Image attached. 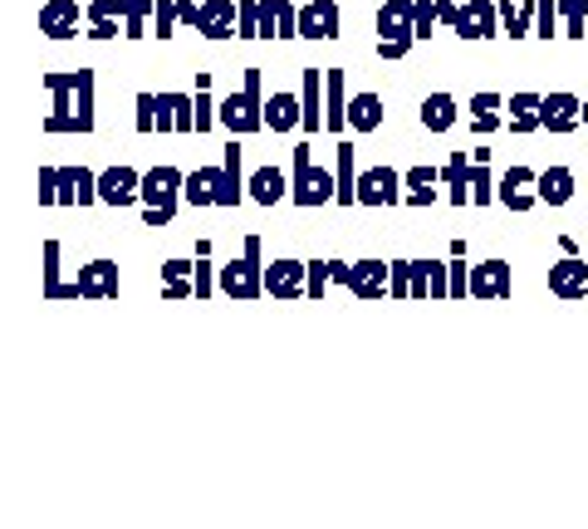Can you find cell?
Listing matches in <instances>:
<instances>
[{"mask_svg":"<svg viewBox=\"0 0 588 529\" xmlns=\"http://www.w3.org/2000/svg\"><path fill=\"white\" fill-rule=\"evenodd\" d=\"M186 201L192 206H235L241 201V152H225V167H196L186 176Z\"/></svg>","mask_w":588,"mask_h":529,"instance_id":"6da1fadb","label":"cell"},{"mask_svg":"<svg viewBox=\"0 0 588 529\" xmlns=\"http://www.w3.org/2000/svg\"><path fill=\"white\" fill-rule=\"evenodd\" d=\"M392 299H441L451 294V264L437 260H397L392 264Z\"/></svg>","mask_w":588,"mask_h":529,"instance_id":"7a4b0ae2","label":"cell"},{"mask_svg":"<svg viewBox=\"0 0 588 529\" xmlns=\"http://www.w3.org/2000/svg\"><path fill=\"white\" fill-rule=\"evenodd\" d=\"M176 196H186V176L176 167H152L143 176V201H147V225H167L176 211Z\"/></svg>","mask_w":588,"mask_h":529,"instance_id":"3957f363","label":"cell"},{"mask_svg":"<svg viewBox=\"0 0 588 529\" xmlns=\"http://www.w3.org/2000/svg\"><path fill=\"white\" fill-rule=\"evenodd\" d=\"M216 118H221V123L225 127H231V133H260V127H265V103H260V69H250V74H245V88H241V94H231V98H225V103H221V113H216Z\"/></svg>","mask_w":588,"mask_h":529,"instance_id":"277c9868","label":"cell"},{"mask_svg":"<svg viewBox=\"0 0 588 529\" xmlns=\"http://www.w3.org/2000/svg\"><path fill=\"white\" fill-rule=\"evenodd\" d=\"M378 54L382 59H402L412 45H417V25H412V0H388V5L378 10Z\"/></svg>","mask_w":588,"mask_h":529,"instance_id":"5b68a950","label":"cell"},{"mask_svg":"<svg viewBox=\"0 0 588 529\" xmlns=\"http://www.w3.org/2000/svg\"><path fill=\"white\" fill-rule=\"evenodd\" d=\"M294 201L299 206H323V201H339V182H333L323 167H314L309 147H294Z\"/></svg>","mask_w":588,"mask_h":529,"instance_id":"8992f818","label":"cell"},{"mask_svg":"<svg viewBox=\"0 0 588 529\" xmlns=\"http://www.w3.org/2000/svg\"><path fill=\"white\" fill-rule=\"evenodd\" d=\"M329 280L348 284L358 299H378V294H388V284H392V264H382V260H358V264L329 260Z\"/></svg>","mask_w":588,"mask_h":529,"instance_id":"52a82bcc","label":"cell"},{"mask_svg":"<svg viewBox=\"0 0 588 529\" xmlns=\"http://www.w3.org/2000/svg\"><path fill=\"white\" fill-rule=\"evenodd\" d=\"M221 290L225 294H235V299H255V294L265 290V270H260V241H245V250H241V260H231L221 270Z\"/></svg>","mask_w":588,"mask_h":529,"instance_id":"ba28073f","label":"cell"},{"mask_svg":"<svg viewBox=\"0 0 588 529\" xmlns=\"http://www.w3.org/2000/svg\"><path fill=\"white\" fill-rule=\"evenodd\" d=\"M495 20H500V10L490 5V0H470V5H451L446 25L456 29L461 39H490L495 35Z\"/></svg>","mask_w":588,"mask_h":529,"instance_id":"9c48e42d","label":"cell"},{"mask_svg":"<svg viewBox=\"0 0 588 529\" xmlns=\"http://www.w3.org/2000/svg\"><path fill=\"white\" fill-rule=\"evenodd\" d=\"M397 201H402V172H392V167L358 172V206H397Z\"/></svg>","mask_w":588,"mask_h":529,"instance_id":"30bf717a","label":"cell"},{"mask_svg":"<svg viewBox=\"0 0 588 529\" xmlns=\"http://www.w3.org/2000/svg\"><path fill=\"white\" fill-rule=\"evenodd\" d=\"M495 201H505L510 211H529V206L539 201V172H529V167H510V172L495 182Z\"/></svg>","mask_w":588,"mask_h":529,"instance_id":"8fae6325","label":"cell"},{"mask_svg":"<svg viewBox=\"0 0 588 529\" xmlns=\"http://www.w3.org/2000/svg\"><path fill=\"white\" fill-rule=\"evenodd\" d=\"M578 123H584V98H574V94L539 98V127H549V133H574Z\"/></svg>","mask_w":588,"mask_h":529,"instance_id":"7c38bea8","label":"cell"},{"mask_svg":"<svg viewBox=\"0 0 588 529\" xmlns=\"http://www.w3.org/2000/svg\"><path fill=\"white\" fill-rule=\"evenodd\" d=\"M549 294H559V299H584L588 294V260L564 255L559 264H549Z\"/></svg>","mask_w":588,"mask_h":529,"instance_id":"4fadbf2b","label":"cell"},{"mask_svg":"<svg viewBox=\"0 0 588 529\" xmlns=\"http://www.w3.org/2000/svg\"><path fill=\"white\" fill-rule=\"evenodd\" d=\"M235 25H241V5H235V0H206V5H196V29H201L206 39L235 35Z\"/></svg>","mask_w":588,"mask_h":529,"instance_id":"5bb4252c","label":"cell"},{"mask_svg":"<svg viewBox=\"0 0 588 529\" xmlns=\"http://www.w3.org/2000/svg\"><path fill=\"white\" fill-rule=\"evenodd\" d=\"M265 290L274 299H294V294H309V270L299 260H274L265 264Z\"/></svg>","mask_w":588,"mask_h":529,"instance_id":"9a60e30c","label":"cell"},{"mask_svg":"<svg viewBox=\"0 0 588 529\" xmlns=\"http://www.w3.org/2000/svg\"><path fill=\"white\" fill-rule=\"evenodd\" d=\"M470 299H510V264L505 260H486L470 264Z\"/></svg>","mask_w":588,"mask_h":529,"instance_id":"2e32d148","label":"cell"},{"mask_svg":"<svg viewBox=\"0 0 588 529\" xmlns=\"http://www.w3.org/2000/svg\"><path fill=\"white\" fill-rule=\"evenodd\" d=\"M260 35L265 39H290L299 35V10L290 5V0H260Z\"/></svg>","mask_w":588,"mask_h":529,"instance_id":"e0dca14e","label":"cell"},{"mask_svg":"<svg viewBox=\"0 0 588 529\" xmlns=\"http://www.w3.org/2000/svg\"><path fill=\"white\" fill-rule=\"evenodd\" d=\"M133 196H143V176H137V172H127V167H113V172L98 176V201L127 206Z\"/></svg>","mask_w":588,"mask_h":529,"instance_id":"ac0fdd59","label":"cell"},{"mask_svg":"<svg viewBox=\"0 0 588 529\" xmlns=\"http://www.w3.org/2000/svg\"><path fill=\"white\" fill-rule=\"evenodd\" d=\"M299 35L304 39H333L339 35V5L333 0H314L299 10Z\"/></svg>","mask_w":588,"mask_h":529,"instance_id":"d6986e66","label":"cell"},{"mask_svg":"<svg viewBox=\"0 0 588 529\" xmlns=\"http://www.w3.org/2000/svg\"><path fill=\"white\" fill-rule=\"evenodd\" d=\"M304 123V103L294 94H274L265 98V127H274V133H290V127Z\"/></svg>","mask_w":588,"mask_h":529,"instance_id":"ffe728a7","label":"cell"},{"mask_svg":"<svg viewBox=\"0 0 588 529\" xmlns=\"http://www.w3.org/2000/svg\"><path fill=\"white\" fill-rule=\"evenodd\" d=\"M323 94H329L323 127H329V133H343V127H348V103H343V69H329V74H323Z\"/></svg>","mask_w":588,"mask_h":529,"instance_id":"44dd1931","label":"cell"},{"mask_svg":"<svg viewBox=\"0 0 588 529\" xmlns=\"http://www.w3.org/2000/svg\"><path fill=\"white\" fill-rule=\"evenodd\" d=\"M348 127H353V133H378V127H382V98L378 94H353Z\"/></svg>","mask_w":588,"mask_h":529,"instance_id":"7402d4cb","label":"cell"},{"mask_svg":"<svg viewBox=\"0 0 588 529\" xmlns=\"http://www.w3.org/2000/svg\"><path fill=\"white\" fill-rule=\"evenodd\" d=\"M437 182H441V172H431V167H412V172H402V186H407L402 201L431 206V201H437Z\"/></svg>","mask_w":588,"mask_h":529,"instance_id":"603a6c76","label":"cell"},{"mask_svg":"<svg viewBox=\"0 0 588 529\" xmlns=\"http://www.w3.org/2000/svg\"><path fill=\"white\" fill-rule=\"evenodd\" d=\"M539 201H549V206L574 201V172H568V167H549V172H539Z\"/></svg>","mask_w":588,"mask_h":529,"instance_id":"cb8c5ba5","label":"cell"},{"mask_svg":"<svg viewBox=\"0 0 588 529\" xmlns=\"http://www.w3.org/2000/svg\"><path fill=\"white\" fill-rule=\"evenodd\" d=\"M441 182L451 186V192H446L451 201L466 206V201H470V157H466V152H451V162L441 167Z\"/></svg>","mask_w":588,"mask_h":529,"instance_id":"d4e9b609","label":"cell"},{"mask_svg":"<svg viewBox=\"0 0 588 529\" xmlns=\"http://www.w3.org/2000/svg\"><path fill=\"white\" fill-rule=\"evenodd\" d=\"M39 25H45L54 39L74 35V25H78V5H74V0H54V5H45V15H39Z\"/></svg>","mask_w":588,"mask_h":529,"instance_id":"484cf974","label":"cell"},{"mask_svg":"<svg viewBox=\"0 0 588 529\" xmlns=\"http://www.w3.org/2000/svg\"><path fill=\"white\" fill-rule=\"evenodd\" d=\"M539 127V94H510V133H535Z\"/></svg>","mask_w":588,"mask_h":529,"instance_id":"4316f807","label":"cell"},{"mask_svg":"<svg viewBox=\"0 0 588 529\" xmlns=\"http://www.w3.org/2000/svg\"><path fill=\"white\" fill-rule=\"evenodd\" d=\"M250 196H255L260 206H274L280 196H290V182H284V176L274 172V167H260V172L250 176Z\"/></svg>","mask_w":588,"mask_h":529,"instance_id":"83f0119b","label":"cell"},{"mask_svg":"<svg viewBox=\"0 0 588 529\" xmlns=\"http://www.w3.org/2000/svg\"><path fill=\"white\" fill-rule=\"evenodd\" d=\"M421 123H427L431 133H446V127L456 123V98H451V94H431L427 103H421Z\"/></svg>","mask_w":588,"mask_h":529,"instance_id":"f1b7e54d","label":"cell"},{"mask_svg":"<svg viewBox=\"0 0 588 529\" xmlns=\"http://www.w3.org/2000/svg\"><path fill=\"white\" fill-rule=\"evenodd\" d=\"M319 94H323V74H319V69H304V127H309V133H319V127H323Z\"/></svg>","mask_w":588,"mask_h":529,"instance_id":"f546056e","label":"cell"},{"mask_svg":"<svg viewBox=\"0 0 588 529\" xmlns=\"http://www.w3.org/2000/svg\"><path fill=\"white\" fill-rule=\"evenodd\" d=\"M437 20H451V0H412V25H417V39H427Z\"/></svg>","mask_w":588,"mask_h":529,"instance_id":"4dcf8cb0","label":"cell"},{"mask_svg":"<svg viewBox=\"0 0 588 529\" xmlns=\"http://www.w3.org/2000/svg\"><path fill=\"white\" fill-rule=\"evenodd\" d=\"M118 284H113V270H108V260H98V264H88V274L74 284V294H88V299H108Z\"/></svg>","mask_w":588,"mask_h":529,"instance_id":"1f68e13d","label":"cell"},{"mask_svg":"<svg viewBox=\"0 0 588 529\" xmlns=\"http://www.w3.org/2000/svg\"><path fill=\"white\" fill-rule=\"evenodd\" d=\"M470 127H476V133H495L500 127V94H476L470 98Z\"/></svg>","mask_w":588,"mask_h":529,"instance_id":"d6a6232c","label":"cell"},{"mask_svg":"<svg viewBox=\"0 0 588 529\" xmlns=\"http://www.w3.org/2000/svg\"><path fill=\"white\" fill-rule=\"evenodd\" d=\"M559 15H564V35L568 39L588 35V0H559Z\"/></svg>","mask_w":588,"mask_h":529,"instance_id":"836d02e7","label":"cell"},{"mask_svg":"<svg viewBox=\"0 0 588 529\" xmlns=\"http://www.w3.org/2000/svg\"><path fill=\"white\" fill-rule=\"evenodd\" d=\"M535 15H539V0H535V5H500V20H505V29H510V35H535V29H529V25H535Z\"/></svg>","mask_w":588,"mask_h":529,"instance_id":"e575fe53","label":"cell"},{"mask_svg":"<svg viewBox=\"0 0 588 529\" xmlns=\"http://www.w3.org/2000/svg\"><path fill=\"white\" fill-rule=\"evenodd\" d=\"M339 201H358V176H353V147H339Z\"/></svg>","mask_w":588,"mask_h":529,"instance_id":"d590c367","label":"cell"},{"mask_svg":"<svg viewBox=\"0 0 588 529\" xmlns=\"http://www.w3.org/2000/svg\"><path fill=\"white\" fill-rule=\"evenodd\" d=\"M470 201H476V206H486V201H495V182H490V172H486V167H470Z\"/></svg>","mask_w":588,"mask_h":529,"instance_id":"8d00e7d4","label":"cell"},{"mask_svg":"<svg viewBox=\"0 0 588 529\" xmlns=\"http://www.w3.org/2000/svg\"><path fill=\"white\" fill-rule=\"evenodd\" d=\"M461 260H466V245H451V294H456V299H461V294H470L466 290V284H470V274H466V264H461Z\"/></svg>","mask_w":588,"mask_h":529,"instance_id":"74e56055","label":"cell"},{"mask_svg":"<svg viewBox=\"0 0 588 529\" xmlns=\"http://www.w3.org/2000/svg\"><path fill=\"white\" fill-rule=\"evenodd\" d=\"M167 294H172V299H182V294H196V284H186V264H182V260L167 264Z\"/></svg>","mask_w":588,"mask_h":529,"instance_id":"f35d334b","label":"cell"},{"mask_svg":"<svg viewBox=\"0 0 588 529\" xmlns=\"http://www.w3.org/2000/svg\"><path fill=\"white\" fill-rule=\"evenodd\" d=\"M535 35H559V5L554 0H539V15H535Z\"/></svg>","mask_w":588,"mask_h":529,"instance_id":"ab89813d","label":"cell"},{"mask_svg":"<svg viewBox=\"0 0 588 529\" xmlns=\"http://www.w3.org/2000/svg\"><path fill=\"white\" fill-rule=\"evenodd\" d=\"M329 284H333V280H329V260H314V264H309V294L319 299Z\"/></svg>","mask_w":588,"mask_h":529,"instance_id":"60d3db41","label":"cell"},{"mask_svg":"<svg viewBox=\"0 0 588 529\" xmlns=\"http://www.w3.org/2000/svg\"><path fill=\"white\" fill-rule=\"evenodd\" d=\"M235 35H245V39L260 35V10H255V0H245L241 5V29H235Z\"/></svg>","mask_w":588,"mask_h":529,"instance_id":"b9f144b4","label":"cell"},{"mask_svg":"<svg viewBox=\"0 0 588 529\" xmlns=\"http://www.w3.org/2000/svg\"><path fill=\"white\" fill-rule=\"evenodd\" d=\"M584 123H588V98H584Z\"/></svg>","mask_w":588,"mask_h":529,"instance_id":"7bdbcfd3","label":"cell"}]
</instances>
